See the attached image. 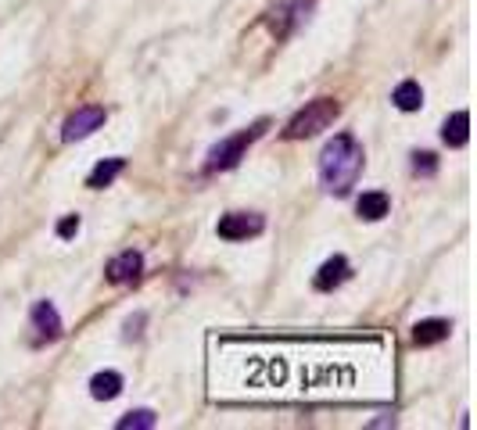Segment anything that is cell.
<instances>
[{
	"label": "cell",
	"instance_id": "2",
	"mask_svg": "<svg viewBox=\"0 0 477 430\" xmlns=\"http://www.w3.org/2000/svg\"><path fill=\"white\" fill-rule=\"evenodd\" d=\"M266 129H270V119H259V122H252L248 129L233 133V136H226V140H219V144L205 154V172H208V176H215V172L237 169V165H241V158L248 154V147H252V144H255Z\"/></svg>",
	"mask_w": 477,
	"mask_h": 430
},
{
	"label": "cell",
	"instance_id": "15",
	"mask_svg": "<svg viewBox=\"0 0 477 430\" xmlns=\"http://www.w3.org/2000/svg\"><path fill=\"white\" fill-rule=\"evenodd\" d=\"M391 104H395L398 112H420V104H423L420 83H416V79H402V83L395 87V94H391Z\"/></svg>",
	"mask_w": 477,
	"mask_h": 430
},
{
	"label": "cell",
	"instance_id": "8",
	"mask_svg": "<svg viewBox=\"0 0 477 430\" xmlns=\"http://www.w3.org/2000/svg\"><path fill=\"white\" fill-rule=\"evenodd\" d=\"M29 323H33L40 341H58L62 337V316H58V309L51 302H37L29 309Z\"/></svg>",
	"mask_w": 477,
	"mask_h": 430
},
{
	"label": "cell",
	"instance_id": "18",
	"mask_svg": "<svg viewBox=\"0 0 477 430\" xmlns=\"http://www.w3.org/2000/svg\"><path fill=\"white\" fill-rule=\"evenodd\" d=\"M76 234H80V215H65V219L58 223V237L69 241V237H76Z\"/></svg>",
	"mask_w": 477,
	"mask_h": 430
},
{
	"label": "cell",
	"instance_id": "3",
	"mask_svg": "<svg viewBox=\"0 0 477 430\" xmlns=\"http://www.w3.org/2000/svg\"><path fill=\"white\" fill-rule=\"evenodd\" d=\"M338 115H341V104L334 97H316L284 126V140H309V136L331 129Z\"/></svg>",
	"mask_w": 477,
	"mask_h": 430
},
{
	"label": "cell",
	"instance_id": "12",
	"mask_svg": "<svg viewBox=\"0 0 477 430\" xmlns=\"http://www.w3.org/2000/svg\"><path fill=\"white\" fill-rule=\"evenodd\" d=\"M122 387H126V380H122V373H115V369H105V373H94V376H90V394H94L97 401L119 398Z\"/></svg>",
	"mask_w": 477,
	"mask_h": 430
},
{
	"label": "cell",
	"instance_id": "10",
	"mask_svg": "<svg viewBox=\"0 0 477 430\" xmlns=\"http://www.w3.org/2000/svg\"><path fill=\"white\" fill-rule=\"evenodd\" d=\"M448 334H452V323H448V319H420V323L413 327V344L431 348V344L448 341Z\"/></svg>",
	"mask_w": 477,
	"mask_h": 430
},
{
	"label": "cell",
	"instance_id": "4",
	"mask_svg": "<svg viewBox=\"0 0 477 430\" xmlns=\"http://www.w3.org/2000/svg\"><path fill=\"white\" fill-rule=\"evenodd\" d=\"M263 230H266V219L259 211H230V215H222L219 227H215V234L222 241H252Z\"/></svg>",
	"mask_w": 477,
	"mask_h": 430
},
{
	"label": "cell",
	"instance_id": "16",
	"mask_svg": "<svg viewBox=\"0 0 477 430\" xmlns=\"http://www.w3.org/2000/svg\"><path fill=\"white\" fill-rule=\"evenodd\" d=\"M151 426H158V416L151 409H133L115 423V430H151Z\"/></svg>",
	"mask_w": 477,
	"mask_h": 430
},
{
	"label": "cell",
	"instance_id": "5",
	"mask_svg": "<svg viewBox=\"0 0 477 430\" xmlns=\"http://www.w3.org/2000/svg\"><path fill=\"white\" fill-rule=\"evenodd\" d=\"M105 119H108V112L101 108V104H87V108H76L69 119H65V126H62V140L65 144H76V140H87L90 133H97L101 126H105Z\"/></svg>",
	"mask_w": 477,
	"mask_h": 430
},
{
	"label": "cell",
	"instance_id": "17",
	"mask_svg": "<svg viewBox=\"0 0 477 430\" xmlns=\"http://www.w3.org/2000/svg\"><path fill=\"white\" fill-rule=\"evenodd\" d=\"M413 172H416V176H434V172H438V158H434L431 151H416V154H413Z\"/></svg>",
	"mask_w": 477,
	"mask_h": 430
},
{
	"label": "cell",
	"instance_id": "19",
	"mask_svg": "<svg viewBox=\"0 0 477 430\" xmlns=\"http://www.w3.org/2000/svg\"><path fill=\"white\" fill-rule=\"evenodd\" d=\"M144 319H147V316L140 312L137 319H130V323H126V341H133V337H140V327H144Z\"/></svg>",
	"mask_w": 477,
	"mask_h": 430
},
{
	"label": "cell",
	"instance_id": "7",
	"mask_svg": "<svg viewBox=\"0 0 477 430\" xmlns=\"http://www.w3.org/2000/svg\"><path fill=\"white\" fill-rule=\"evenodd\" d=\"M105 277H108V284H137L140 277H144V255L140 252H122V255H115L108 266H105Z\"/></svg>",
	"mask_w": 477,
	"mask_h": 430
},
{
	"label": "cell",
	"instance_id": "13",
	"mask_svg": "<svg viewBox=\"0 0 477 430\" xmlns=\"http://www.w3.org/2000/svg\"><path fill=\"white\" fill-rule=\"evenodd\" d=\"M441 140L448 147H466V140H470V112H452L445 119V126H441Z\"/></svg>",
	"mask_w": 477,
	"mask_h": 430
},
{
	"label": "cell",
	"instance_id": "6",
	"mask_svg": "<svg viewBox=\"0 0 477 430\" xmlns=\"http://www.w3.org/2000/svg\"><path fill=\"white\" fill-rule=\"evenodd\" d=\"M309 12H313V0H288L284 8H277V12H273L270 26H273V33H277V37H291L302 22H309Z\"/></svg>",
	"mask_w": 477,
	"mask_h": 430
},
{
	"label": "cell",
	"instance_id": "11",
	"mask_svg": "<svg viewBox=\"0 0 477 430\" xmlns=\"http://www.w3.org/2000/svg\"><path fill=\"white\" fill-rule=\"evenodd\" d=\"M356 211H359V219H366V223H381L384 215L391 211V197H388L384 190H370V194L359 197Z\"/></svg>",
	"mask_w": 477,
	"mask_h": 430
},
{
	"label": "cell",
	"instance_id": "1",
	"mask_svg": "<svg viewBox=\"0 0 477 430\" xmlns=\"http://www.w3.org/2000/svg\"><path fill=\"white\" fill-rule=\"evenodd\" d=\"M366 165L363 144L352 133H338L334 140H327V147L320 151V186L334 197L352 194V186L359 183Z\"/></svg>",
	"mask_w": 477,
	"mask_h": 430
},
{
	"label": "cell",
	"instance_id": "9",
	"mask_svg": "<svg viewBox=\"0 0 477 430\" xmlns=\"http://www.w3.org/2000/svg\"><path fill=\"white\" fill-rule=\"evenodd\" d=\"M348 277H352L348 259H345V255H334V259H327V262L320 266V273H316L313 287H316V291H334V287H341Z\"/></svg>",
	"mask_w": 477,
	"mask_h": 430
},
{
	"label": "cell",
	"instance_id": "14",
	"mask_svg": "<svg viewBox=\"0 0 477 430\" xmlns=\"http://www.w3.org/2000/svg\"><path fill=\"white\" fill-rule=\"evenodd\" d=\"M119 172H126V158H105V161H97V165L90 169L87 186H90V190H105V186L115 183Z\"/></svg>",
	"mask_w": 477,
	"mask_h": 430
}]
</instances>
